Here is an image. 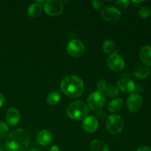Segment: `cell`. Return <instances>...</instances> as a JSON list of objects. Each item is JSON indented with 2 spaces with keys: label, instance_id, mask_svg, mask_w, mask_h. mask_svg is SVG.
Masks as SVG:
<instances>
[{
  "label": "cell",
  "instance_id": "1",
  "mask_svg": "<svg viewBox=\"0 0 151 151\" xmlns=\"http://www.w3.org/2000/svg\"><path fill=\"white\" fill-rule=\"evenodd\" d=\"M29 145L28 133L25 130H13L7 136L4 147L7 151H27Z\"/></svg>",
  "mask_w": 151,
  "mask_h": 151
},
{
  "label": "cell",
  "instance_id": "2",
  "mask_svg": "<svg viewBox=\"0 0 151 151\" xmlns=\"http://www.w3.org/2000/svg\"><path fill=\"white\" fill-rule=\"evenodd\" d=\"M62 92L71 98H77L84 91V83L76 75H68L60 83Z\"/></svg>",
  "mask_w": 151,
  "mask_h": 151
},
{
  "label": "cell",
  "instance_id": "3",
  "mask_svg": "<svg viewBox=\"0 0 151 151\" xmlns=\"http://www.w3.org/2000/svg\"><path fill=\"white\" fill-rule=\"evenodd\" d=\"M66 114L74 120L84 119L88 114V106L83 101L73 102L67 107Z\"/></svg>",
  "mask_w": 151,
  "mask_h": 151
},
{
  "label": "cell",
  "instance_id": "4",
  "mask_svg": "<svg viewBox=\"0 0 151 151\" xmlns=\"http://www.w3.org/2000/svg\"><path fill=\"white\" fill-rule=\"evenodd\" d=\"M106 127L111 134H117L122 131L124 128V120L119 115L111 114L108 117Z\"/></svg>",
  "mask_w": 151,
  "mask_h": 151
},
{
  "label": "cell",
  "instance_id": "5",
  "mask_svg": "<svg viewBox=\"0 0 151 151\" xmlns=\"http://www.w3.org/2000/svg\"><path fill=\"white\" fill-rule=\"evenodd\" d=\"M106 103V97L100 91L91 93L87 100V105L91 110L97 111L102 109Z\"/></svg>",
  "mask_w": 151,
  "mask_h": 151
},
{
  "label": "cell",
  "instance_id": "6",
  "mask_svg": "<svg viewBox=\"0 0 151 151\" xmlns=\"http://www.w3.org/2000/svg\"><path fill=\"white\" fill-rule=\"evenodd\" d=\"M44 9L49 16H57L63 12V3L59 0H48L44 1Z\"/></svg>",
  "mask_w": 151,
  "mask_h": 151
},
{
  "label": "cell",
  "instance_id": "7",
  "mask_svg": "<svg viewBox=\"0 0 151 151\" xmlns=\"http://www.w3.org/2000/svg\"><path fill=\"white\" fill-rule=\"evenodd\" d=\"M107 65L114 72H119L125 67L123 58L116 51L111 54L107 59Z\"/></svg>",
  "mask_w": 151,
  "mask_h": 151
},
{
  "label": "cell",
  "instance_id": "8",
  "mask_svg": "<svg viewBox=\"0 0 151 151\" xmlns=\"http://www.w3.org/2000/svg\"><path fill=\"white\" fill-rule=\"evenodd\" d=\"M98 91H100L103 95L109 97H114L119 94V91L116 86L114 85L108 84L105 80H101L97 83Z\"/></svg>",
  "mask_w": 151,
  "mask_h": 151
},
{
  "label": "cell",
  "instance_id": "9",
  "mask_svg": "<svg viewBox=\"0 0 151 151\" xmlns=\"http://www.w3.org/2000/svg\"><path fill=\"white\" fill-rule=\"evenodd\" d=\"M85 50L82 41L78 39L72 40L67 45V52L69 55L74 58H78L82 55Z\"/></svg>",
  "mask_w": 151,
  "mask_h": 151
},
{
  "label": "cell",
  "instance_id": "10",
  "mask_svg": "<svg viewBox=\"0 0 151 151\" xmlns=\"http://www.w3.org/2000/svg\"><path fill=\"white\" fill-rule=\"evenodd\" d=\"M142 98L137 94H131L127 99V108L131 113H137L142 106Z\"/></svg>",
  "mask_w": 151,
  "mask_h": 151
},
{
  "label": "cell",
  "instance_id": "11",
  "mask_svg": "<svg viewBox=\"0 0 151 151\" xmlns=\"http://www.w3.org/2000/svg\"><path fill=\"white\" fill-rule=\"evenodd\" d=\"M101 17L109 22H114L119 20L121 16V12L116 7H106L101 10Z\"/></svg>",
  "mask_w": 151,
  "mask_h": 151
},
{
  "label": "cell",
  "instance_id": "12",
  "mask_svg": "<svg viewBox=\"0 0 151 151\" xmlns=\"http://www.w3.org/2000/svg\"><path fill=\"white\" fill-rule=\"evenodd\" d=\"M117 88L122 93L126 94H132L136 89V85L134 81L129 78H121L117 81Z\"/></svg>",
  "mask_w": 151,
  "mask_h": 151
},
{
  "label": "cell",
  "instance_id": "13",
  "mask_svg": "<svg viewBox=\"0 0 151 151\" xmlns=\"http://www.w3.org/2000/svg\"><path fill=\"white\" fill-rule=\"evenodd\" d=\"M7 124L10 126H16L20 120V114L16 108H10L7 110L5 115Z\"/></svg>",
  "mask_w": 151,
  "mask_h": 151
},
{
  "label": "cell",
  "instance_id": "14",
  "mask_svg": "<svg viewBox=\"0 0 151 151\" xmlns=\"http://www.w3.org/2000/svg\"><path fill=\"white\" fill-rule=\"evenodd\" d=\"M83 128L87 133H94L98 128V121L92 116H86L82 123Z\"/></svg>",
  "mask_w": 151,
  "mask_h": 151
},
{
  "label": "cell",
  "instance_id": "15",
  "mask_svg": "<svg viewBox=\"0 0 151 151\" xmlns=\"http://www.w3.org/2000/svg\"><path fill=\"white\" fill-rule=\"evenodd\" d=\"M36 139L38 144L41 145H48L49 144L51 143L52 140V135L51 132H50L47 130H42L38 133Z\"/></svg>",
  "mask_w": 151,
  "mask_h": 151
},
{
  "label": "cell",
  "instance_id": "16",
  "mask_svg": "<svg viewBox=\"0 0 151 151\" xmlns=\"http://www.w3.org/2000/svg\"><path fill=\"white\" fill-rule=\"evenodd\" d=\"M139 58L142 62L146 66H151V47L144 46L139 51Z\"/></svg>",
  "mask_w": 151,
  "mask_h": 151
},
{
  "label": "cell",
  "instance_id": "17",
  "mask_svg": "<svg viewBox=\"0 0 151 151\" xmlns=\"http://www.w3.org/2000/svg\"><path fill=\"white\" fill-rule=\"evenodd\" d=\"M150 73V70L146 66H139L134 71V75L138 79H145L147 78Z\"/></svg>",
  "mask_w": 151,
  "mask_h": 151
},
{
  "label": "cell",
  "instance_id": "18",
  "mask_svg": "<svg viewBox=\"0 0 151 151\" xmlns=\"http://www.w3.org/2000/svg\"><path fill=\"white\" fill-rule=\"evenodd\" d=\"M90 151H109V148L104 142L94 139L90 145Z\"/></svg>",
  "mask_w": 151,
  "mask_h": 151
},
{
  "label": "cell",
  "instance_id": "19",
  "mask_svg": "<svg viewBox=\"0 0 151 151\" xmlns=\"http://www.w3.org/2000/svg\"><path fill=\"white\" fill-rule=\"evenodd\" d=\"M42 11V5L39 2L32 3L27 9V13L31 18H36Z\"/></svg>",
  "mask_w": 151,
  "mask_h": 151
},
{
  "label": "cell",
  "instance_id": "20",
  "mask_svg": "<svg viewBox=\"0 0 151 151\" xmlns=\"http://www.w3.org/2000/svg\"><path fill=\"white\" fill-rule=\"evenodd\" d=\"M122 107H123V100L122 99H114L109 103V110L111 113H116L119 112L122 109Z\"/></svg>",
  "mask_w": 151,
  "mask_h": 151
},
{
  "label": "cell",
  "instance_id": "21",
  "mask_svg": "<svg viewBox=\"0 0 151 151\" xmlns=\"http://www.w3.org/2000/svg\"><path fill=\"white\" fill-rule=\"evenodd\" d=\"M60 93L58 91H52L47 95V101L52 106H56L60 100Z\"/></svg>",
  "mask_w": 151,
  "mask_h": 151
},
{
  "label": "cell",
  "instance_id": "22",
  "mask_svg": "<svg viewBox=\"0 0 151 151\" xmlns=\"http://www.w3.org/2000/svg\"><path fill=\"white\" fill-rule=\"evenodd\" d=\"M103 50L107 54H112L115 52V44L112 40L108 39L103 42Z\"/></svg>",
  "mask_w": 151,
  "mask_h": 151
},
{
  "label": "cell",
  "instance_id": "23",
  "mask_svg": "<svg viewBox=\"0 0 151 151\" xmlns=\"http://www.w3.org/2000/svg\"><path fill=\"white\" fill-rule=\"evenodd\" d=\"M8 134V127L4 122H0V139L5 138Z\"/></svg>",
  "mask_w": 151,
  "mask_h": 151
},
{
  "label": "cell",
  "instance_id": "24",
  "mask_svg": "<svg viewBox=\"0 0 151 151\" xmlns=\"http://www.w3.org/2000/svg\"><path fill=\"white\" fill-rule=\"evenodd\" d=\"M150 14V10L147 7H142L138 12V15L139 17L142 19H147Z\"/></svg>",
  "mask_w": 151,
  "mask_h": 151
},
{
  "label": "cell",
  "instance_id": "25",
  "mask_svg": "<svg viewBox=\"0 0 151 151\" xmlns=\"http://www.w3.org/2000/svg\"><path fill=\"white\" fill-rule=\"evenodd\" d=\"M130 1H125V0H119V1H117L116 2V5L118 7L122 9L127 8V7L129 6Z\"/></svg>",
  "mask_w": 151,
  "mask_h": 151
},
{
  "label": "cell",
  "instance_id": "26",
  "mask_svg": "<svg viewBox=\"0 0 151 151\" xmlns=\"http://www.w3.org/2000/svg\"><path fill=\"white\" fill-rule=\"evenodd\" d=\"M92 4V7L94 8H95L96 10H100L103 7V2L102 1H100V0H96V1H93L91 2Z\"/></svg>",
  "mask_w": 151,
  "mask_h": 151
},
{
  "label": "cell",
  "instance_id": "27",
  "mask_svg": "<svg viewBox=\"0 0 151 151\" xmlns=\"http://www.w3.org/2000/svg\"><path fill=\"white\" fill-rule=\"evenodd\" d=\"M136 151H151V148L148 146H142Z\"/></svg>",
  "mask_w": 151,
  "mask_h": 151
},
{
  "label": "cell",
  "instance_id": "28",
  "mask_svg": "<svg viewBox=\"0 0 151 151\" xmlns=\"http://www.w3.org/2000/svg\"><path fill=\"white\" fill-rule=\"evenodd\" d=\"M5 103V98H4V96L0 93V108L2 107L3 105Z\"/></svg>",
  "mask_w": 151,
  "mask_h": 151
},
{
  "label": "cell",
  "instance_id": "29",
  "mask_svg": "<svg viewBox=\"0 0 151 151\" xmlns=\"http://www.w3.org/2000/svg\"><path fill=\"white\" fill-rule=\"evenodd\" d=\"M50 151H60V150H59L58 147L56 145H54L52 146V147H51V149H50Z\"/></svg>",
  "mask_w": 151,
  "mask_h": 151
},
{
  "label": "cell",
  "instance_id": "30",
  "mask_svg": "<svg viewBox=\"0 0 151 151\" xmlns=\"http://www.w3.org/2000/svg\"><path fill=\"white\" fill-rule=\"evenodd\" d=\"M0 151H4V149H3L2 145H1V144H0Z\"/></svg>",
  "mask_w": 151,
  "mask_h": 151
},
{
  "label": "cell",
  "instance_id": "31",
  "mask_svg": "<svg viewBox=\"0 0 151 151\" xmlns=\"http://www.w3.org/2000/svg\"><path fill=\"white\" fill-rule=\"evenodd\" d=\"M143 1H133V2L134 3H141Z\"/></svg>",
  "mask_w": 151,
  "mask_h": 151
},
{
  "label": "cell",
  "instance_id": "32",
  "mask_svg": "<svg viewBox=\"0 0 151 151\" xmlns=\"http://www.w3.org/2000/svg\"><path fill=\"white\" fill-rule=\"evenodd\" d=\"M28 151H40V150H38V149H31V150H29Z\"/></svg>",
  "mask_w": 151,
  "mask_h": 151
}]
</instances>
